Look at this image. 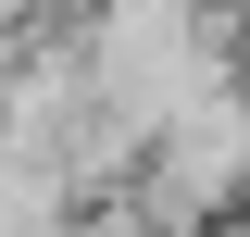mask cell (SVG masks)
Masks as SVG:
<instances>
[{
  "instance_id": "1",
  "label": "cell",
  "mask_w": 250,
  "mask_h": 237,
  "mask_svg": "<svg viewBox=\"0 0 250 237\" xmlns=\"http://www.w3.org/2000/svg\"><path fill=\"white\" fill-rule=\"evenodd\" d=\"M125 200L150 212L163 237H200L213 212H238V200H250V88H225V75H213L200 100H175Z\"/></svg>"
},
{
  "instance_id": "2",
  "label": "cell",
  "mask_w": 250,
  "mask_h": 237,
  "mask_svg": "<svg viewBox=\"0 0 250 237\" xmlns=\"http://www.w3.org/2000/svg\"><path fill=\"white\" fill-rule=\"evenodd\" d=\"M62 225H75V187H62V162L0 138V237H62Z\"/></svg>"
},
{
  "instance_id": "3",
  "label": "cell",
  "mask_w": 250,
  "mask_h": 237,
  "mask_svg": "<svg viewBox=\"0 0 250 237\" xmlns=\"http://www.w3.org/2000/svg\"><path fill=\"white\" fill-rule=\"evenodd\" d=\"M225 88H250V0L225 13Z\"/></svg>"
}]
</instances>
